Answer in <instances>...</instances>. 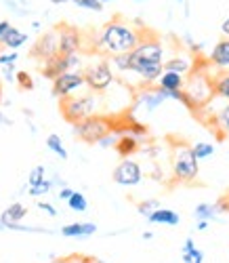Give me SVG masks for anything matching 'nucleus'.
Here are the masks:
<instances>
[{
	"instance_id": "1",
	"label": "nucleus",
	"mask_w": 229,
	"mask_h": 263,
	"mask_svg": "<svg viewBox=\"0 0 229 263\" xmlns=\"http://www.w3.org/2000/svg\"><path fill=\"white\" fill-rule=\"evenodd\" d=\"M164 61H166V47L162 38L143 30L141 40L128 53V74L137 78L139 86L156 84L164 72Z\"/></svg>"
},
{
	"instance_id": "2",
	"label": "nucleus",
	"mask_w": 229,
	"mask_h": 263,
	"mask_svg": "<svg viewBox=\"0 0 229 263\" xmlns=\"http://www.w3.org/2000/svg\"><path fill=\"white\" fill-rule=\"evenodd\" d=\"M145 30V28H143ZM132 21L113 17L111 21L103 24L93 36H90V47L97 55L111 57L120 53H130L137 42L141 40V32Z\"/></svg>"
},
{
	"instance_id": "3",
	"label": "nucleus",
	"mask_w": 229,
	"mask_h": 263,
	"mask_svg": "<svg viewBox=\"0 0 229 263\" xmlns=\"http://www.w3.org/2000/svg\"><path fill=\"white\" fill-rule=\"evenodd\" d=\"M99 107H101V97L93 91H80L76 95L59 99V112L67 124H74L88 116L99 114Z\"/></svg>"
},
{
	"instance_id": "4",
	"label": "nucleus",
	"mask_w": 229,
	"mask_h": 263,
	"mask_svg": "<svg viewBox=\"0 0 229 263\" xmlns=\"http://www.w3.org/2000/svg\"><path fill=\"white\" fill-rule=\"evenodd\" d=\"M183 91H185V95L194 103L196 112H200V109H204L208 103H213V99H215L213 74L206 70V68H200V65L194 63V70L187 74Z\"/></svg>"
},
{
	"instance_id": "5",
	"label": "nucleus",
	"mask_w": 229,
	"mask_h": 263,
	"mask_svg": "<svg viewBox=\"0 0 229 263\" xmlns=\"http://www.w3.org/2000/svg\"><path fill=\"white\" fill-rule=\"evenodd\" d=\"M82 76H84V86L97 95L105 93L109 86L116 82V74H113L107 57H103V55H99V59L90 61V63H84Z\"/></svg>"
},
{
	"instance_id": "6",
	"label": "nucleus",
	"mask_w": 229,
	"mask_h": 263,
	"mask_svg": "<svg viewBox=\"0 0 229 263\" xmlns=\"http://www.w3.org/2000/svg\"><path fill=\"white\" fill-rule=\"evenodd\" d=\"M113 130V118L111 116H103V114H95L88 116L80 122L72 124V133L76 139L88 143V145H97V141L101 137H105L107 133Z\"/></svg>"
},
{
	"instance_id": "7",
	"label": "nucleus",
	"mask_w": 229,
	"mask_h": 263,
	"mask_svg": "<svg viewBox=\"0 0 229 263\" xmlns=\"http://www.w3.org/2000/svg\"><path fill=\"white\" fill-rule=\"evenodd\" d=\"M200 177V160L194 156L192 145L181 143L173 152V179L179 183H194Z\"/></svg>"
},
{
	"instance_id": "8",
	"label": "nucleus",
	"mask_w": 229,
	"mask_h": 263,
	"mask_svg": "<svg viewBox=\"0 0 229 263\" xmlns=\"http://www.w3.org/2000/svg\"><path fill=\"white\" fill-rule=\"evenodd\" d=\"M84 76L82 72H63L57 78L51 80V93L57 99H65L70 95H76L80 91H84Z\"/></svg>"
},
{
	"instance_id": "9",
	"label": "nucleus",
	"mask_w": 229,
	"mask_h": 263,
	"mask_svg": "<svg viewBox=\"0 0 229 263\" xmlns=\"http://www.w3.org/2000/svg\"><path fill=\"white\" fill-rule=\"evenodd\" d=\"M111 179L122 187H132L143 181V168L132 158H120L116 168L111 171Z\"/></svg>"
},
{
	"instance_id": "10",
	"label": "nucleus",
	"mask_w": 229,
	"mask_h": 263,
	"mask_svg": "<svg viewBox=\"0 0 229 263\" xmlns=\"http://www.w3.org/2000/svg\"><path fill=\"white\" fill-rule=\"evenodd\" d=\"M166 101H168V95L162 89H158V86H154V84L139 86V91H137V95H135L130 112H137L139 107H143L147 114H151V112H156L158 107H162Z\"/></svg>"
},
{
	"instance_id": "11",
	"label": "nucleus",
	"mask_w": 229,
	"mask_h": 263,
	"mask_svg": "<svg viewBox=\"0 0 229 263\" xmlns=\"http://www.w3.org/2000/svg\"><path fill=\"white\" fill-rule=\"evenodd\" d=\"M57 38H59V53L70 55V53H82L84 49V36L76 26L70 24H59L57 28Z\"/></svg>"
},
{
	"instance_id": "12",
	"label": "nucleus",
	"mask_w": 229,
	"mask_h": 263,
	"mask_svg": "<svg viewBox=\"0 0 229 263\" xmlns=\"http://www.w3.org/2000/svg\"><path fill=\"white\" fill-rule=\"evenodd\" d=\"M59 53V38H57V30H49L42 36H38V40L30 49V57L36 61H47L51 57H55Z\"/></svg>"
},
{
	"instance_id": "13",
	"label": "nucleus",
	"mask_w": 229,
	"mask_h": 263,
	"mask_svg": "<svg viewBox=\"0 0 229 263\" xmlns=\"http://www.w3.org/2000/svg\"><path fill=\"white\" fill-rule=\"evenodd\" d=\"M208 65H213L215 70H229V38L223 36L221 40H217L208 55Z\"/></svg>"
},
{
	"instance_id": "14",
	"label": "nucleus",
	"mask_w": 229,
	"mask_h": 263,
	"mask_svg": "<svg viewBox=\"0 0 229 263\" xmlns=\"http://www.w3.org/2000/svg\"><path fill=\"white\" fill-rule=\"evenodd\" d=\"M40 72H42L44 78L53 80V78H57V76L63 74V72H70V59H67V55L57 53L55 57L42 61V70H40Z\"/></svg>"
},
{
	"instance_id": "15",
	"label": "nucleus",
	"mask_w": 229,
	"mask_h": 263,
	"mask_svg": "<svg viewBox=\"0 0 229 263\" xmlns=\"http://www.w3.org/2000/svg\"><path fill=\"white\" fill-rule=\"evenodd\" d=\"M28 40H30V36L26 32H21V30L9 26L3 34H0V47L7 49V51H17L24 45H28Z\"/></svg>"
},
{
	"instance_id": "16",
	"label": "nucleus",
	"mask_w": 229,
	"mask_h": 263,
	"mask_svg": "<svg viewBox=\"0 0 229 263\" xmlns=\"http://www.w3.org/2000/svg\"><path fill=\"white\" fill-rule=\"evenodd\" d=\"M97 232V226L93 221H74L61 228V236L63 238H76V240H84L90 238Z\"/></svg>"
},
{
	"instance_id": "17",
	"label": "nucleus",
	"mask_w": 229,
	"mask_h": 263,
	"mask_svg": "<svg viewBox=\"0 0 229 263\" xmlns=\"http://www.w3.org/2000/svg\"><path fill=\"white\" fill-rule=\"evenodd\" d=\"M194 68V57L189 53H177L164 61V72H177L181 76H187Z\"/></svg>"
},
{
	"instance_id": "18",
	"label": "nucleus",
	"mask_w": 229,
	"mask_h": 263,
	"mask_svg": "<svg viewBox=\"0 0 229 263\" xmlns=\"http://www.w3.org/2000/svg\"><path fill=\"white\" fill-rule=\"evenodd\" d=\"M26 215H28V206L24 204V202H13V204H9L5 211H3V215H0V230H5L7 226H11V223H21L26 219Z\"/></svg>"
},
{
	"instance_id": "19",
	"label": "nucleus",
	"mask_w": 229,
	"mask_h": 263,
	"mask_svg": "<svg viewBox=\"0 0 229 263\" xmlns=\"http://www.w3.org/2000/svg\"><path fill=\"white\" fill-rule=\"evenodd\" d=\"M141 145H143V141L132 135H118V141L113 145V149H116V154L120 158H132L137 152L141 149Z\"/></svg>"
},
{
	"instance_id": "20",
	"label": "nucleus",
	"mask_w": 229,
	"mask_h": 263,
	"mask_svg": "<svg viewBox=\"0 0 229 263\" xmlns=\"http://www.w3.org/2000/svg\"><path fill=\"white\" fill-rule=\"evenodd\" d=\"M147 219V223L151 226H179L181 223V215L177 211H170V209H162V206H158L151 215L145 217Z\"/></svg>"
},
{
	"instance_id": "21",
	"label": "nucleus",
	"mask_w": 229,
	"mask_h": 263,
	"mask_svg": "<svg viewBox=\"0 0 229 263\" xmlns=\"http://www.w3.org/2000/svg\"><path fill=\"white\" fill-rule=\"evenodd\" d=\"M158 89H162L166 95L173 93V91H181L185 86V76H181L177 72H162V76L158 78L156 82Z\"/></svg>"
},
{
	"instance_id": "22",
	"label": "nucleus",
	"mask_w": 229,
	"mask_h": 263,
	"mask_svg": "<svg viewBox=\"0 0 229 263\" xmlns=\"http://www.w3.org/2000/svg\"><path fill=\"white\" fill-rule=\"evenodd\" d=\"M211 120V128L219 135V139H225V135L229 133V103H225Z\"/></svg>"
},
{
	"instance_id": "23",
	"label": "nucleus",
	"mask_w": 229,
	"mask_h": 263,
	"mask_svg": "<svg viewBox=\"0 0 229 263\" xmlns=\"http://www.w3.org/2000/svg\"><path fill=\"white\" fill-rule=\"evenodd\" d=\"M213 84H215V97L229 101V70H217L213 74Z\"/></svg>"
},
{
	"instance_id": "24",
	"label": "nucleus",
	"mask_w": 229,
	"mask_h": 263,
	"mask_svg": "<svg viewBox=\"0 0 229 263\" xmlns=\"http://www.w3.org/2000/svg\"><path fill=\"white\" fill-rule=\"evenodd\" d=\"M219 206H217V202L215 204H211V202H200L196 209H194V217L198 219H202V221H217L219 219Z\"/></svg>"
},
{
	"instance_id": "25",
	"label": "nucleus",
	"mask_w": 229,
	"mask_h": 263,
	"mask_svg": "<svg viewBox=\"0 0 229 263\" xmlns=\"http://www.w3.org/2000/svg\"><path fill=\"white\" fill-rule=\"evenodd\" d=\"M67 202V206H70V211H74V213H84L86 209H88V200H86V196L82 194V192H72V196L65 200Z\"/></svg>"
},
{
	"instance_id": "26",
	"label": "nucleus",
	"mask_w": 229,
	"mask_h": 263,
	"mask_svg": "<svg viewBox=\"0 0 229 263\" xmlns=\"http://www.w3.org/2000/svg\"><path fill=\"white\" fill-rule=\"evenodd\" d=\"M113 74H128V53H120V55H111L107 57Z\"/></svg>"
},
{
	"instance_id": "27",
	"label": "nucleus",
	"mask_w": 229,
	"mask_h": 263,
	"mask_svg": "<svg viewBox=\"0 0 229 263\" xmlns=\"http://www.w3.org/2000/svg\"><path fill=\"white\" fill-rule=\"evenodd\" d=\"M47 147L53 152V154L57 156V158H61V160H67V149H65V145H63V141H61V137L59 135H49L47 137Z\"/></svg>"
},
{
	"instance_id": "28",
	"label": "nucleus",
	"mask_w": 229,
	"mask_h": 263,
	"mask_svg": "<svg viewBox=\"0 0 229 263\" xmlns=\"http://www.w3.org/2000/svg\"><path fill=\"white\" fill-rule=\"evenodd\" d=\"M192 152L198 160H206V158H213L215 156V145L213 143H206V141H200V143H194L192 145Z\"/></svg>"
},
{
	"instance_id": "29",
	"label": "nucleus",
	"mask_w": 229,
	"mask_h": 263,
	"mask_svg": "<svg viewBox=\"0 0 229 263\" xmlns=\"http://www.w3.org/2000/svg\"><path fill=\"white\" fill-rule=\"evenodd\" d=\"M53 187H55V185H53V179H42L38 185H32V187H28L26 192L32 196V198H40V196H47Z\"/></svg>"
},
{
	"instance_id": "30",
	"label": "nucleus",
	"mask_w": 229,
	"mask_h": 263,
	"mask_svg": "<svg viewBox=\"0 0 229 263\" xmlns=\"http://www.w3.org/2000/svg\"><path fill=\"white\" fill-rule=\"evenodd\" d=\"M15 82L19 84V89H21V91H32V89H34V78H32V74L26 72V70H17V74H15Z\"/></svg>"
},
{
	"instance_id": "31",
	"label": "nucleus",
	"mask_w": 229,
	"mask_h": 263,
	"mask_svg": "<svg viewBox=\"0 0 229 263\" xmlns=\"http://www.w3.org/2000/svg\"><path fill=\"white\" fill-rule=\"evenodd\" d=\"M42 179H47V168H44L42 164H38V166H34V168L30 171V175H28V187L38 185Z\"/></svg>"
},
{
	"instance_id": "32",
	"label": "nucleus",
	"mask_w": 229,
	"mask_h": 263,
	"mask_svg": "<svg viewBox=\"0 0 229 263\" xmlns=\"http://www.w3.org/2000/svg\"><path fill=\"white\" fill-rule=\"evenodd\" d=\"M70 3H74L78 9H84V11H93V13L103 11V5L99 3V0H70Z\"/></svg>"
},
{
	"instance_id": "33",
	"label": "nucleus",
	"mask_w": 229,
	"mask_h": 263,
	"mask_svg": "<svg viewBox=\"0 0 229 263\" xmlns=\"http://www.w3.org/2000/svg\"><path fill=\"white\" fill-rule=\"evenodd\" d=\"M158 206H160V202H158V200H141L139 204H137V213L143 215V217H147V215H151Z\"/></svg>"
},
{
	"instance_id": "34",
	"label": "nucleus",
	"mask_w": 229,
	"mask_h": 263,
	"mask_svg": "<svg viewBox=\"0 0 229 263\" xmlns=\"http://www.w3.org/2000/svg\"><path fill=\"white\" fill-rule=\"evenodd\" d=\"M116 141H118V135L111 130V133H107L105 137H101V139L97 141V145H99V147H103V149H113Z\"/></svg>"
},
{
	"instance_id": "35",
	"label": "nucleus",
	"mask_w": 229,
	"mask_h": 263,
	"mask_svg": "<svg viewBox=\"0 0 229 263\" xmlns=\"http://www.w3.org/2000/svg\"><path fill=\"white\" fill-rule=\"evenodd\" d=\"M17 59H19V53H15V51H5V53H0V65L17 63Z\"/></svg>"
},
{
	"instance_id": "36",
	"label": "nucleus",
	"mask_w": 229,
	"mask_h": 263,
	"mask_svg": "<svg viewBox=\"0 0 229 263\" xmlns=\"http://www.w3.org/2000/svg\"><path fill=\"white\" fill-rule=\"evenodd\" d=\"M67 263H103L95 257H86V255H70L67 257Z\"/></svg>"
},
{
	"instance_id": "37",
	"label": "nucleus",
	"mask_w": 229,
	"mask_h": 263,
	"mask_svg": "<svg viewBox=\"0 0 229 263\" xmlns=\"http://www.w3.org/2000/svg\"><path fill=\"white\" fill-rule=\"evenodd\" d=\"M3 3H5V7H7V9H11V11L15 13V15H28V13H30V11L26 9V7L17 5L15 0H3Z\"/></svg>"
},
{
	"instance_id": "38",
	"label": "nucleus",
	"mask_w": 229,
	"mask_h": 263,
	"mask_svg": "<svg viewBox=\"0 0 229 263\" xmlns=\"http://www.w3.org/2000/svg\"><path fill=\"white\" fill-rule=\"evenodd\" d=\"M36 209H38V211H42V213H47L49 217H57V209H55L51 202L40 200V202H36Z\"/></svg>"
},
{
	"instance_id": "39",
	"label": "nucleus",
	"mask_w": 229,
	"mask_h": 263,
	"mask_svg": "<svg viewBox=\"0 0 229 263\" xmlns=\"http://www.w3.org/2000/svg\"><path fill=\"white\" fill-rule=\"evenodd\" d=\"M15 74H17L15 63H11V65H3V76H5L7 82H15Z\"/></svg>"
},
{
	"instance_id": "40",
	"label": "nucleus",
	"mask_w": 229,
	"mask_h": 263,
	"mask_svg": "<svg viewBox=\"0 0 229 263\" xmlns=\"http://www.w3.org/2000/svg\"><path fill=\"white\" fill-rule=\"evenodd\" d=\"M187 263H204V253L198 247H194L192 253H189V261Z\"/></svg>"
},
{
	"instance_id": "41",
	"label": "nucleus",
	"mask_w": 229,
	"mask_h": 263,
	"mask_svg": "<svg viewBox=\"0 0 229 263\" xmlns=\"http://www.w3.org/2000/svg\"><path fill=\"white\" fill-rule=\"evenodd\" d=\"M72 192H74V190H72L70 185H63V187L59 190V198H61V200H67V198L72 196Z\"/></svg>"
},
{
	"instance_id": "42",
	"label": "nucleus",
	"mask_w": 229,
	"mask_h": 263,
	"mask_svg": "<svg viewBox=\"0 0 229 263\" xmlns=\"http://www.w3.org/2000/svg\"><path fill=\"white\" fill-rule=\"evenodd\" d=\"M221 34H223L225 38H229V15L221 21Z\"/></svg>"
},
{
	"instance_id": "43",
	"label": "nucleus",
	"mask_w": 229,
	"mask_h": 263,
	"mask_svg": "<svg viewBox=\"0 0 229 263\" xmlns=\"http://www.w3.org/2000/svg\"><path fill=\"white\" fill-rule=\"evenodd\" d=\"M194 247H196V245H194V238H187L185 242H183V247H181V253H189Z\"/></svg>"
},
{
	"instance_id": "44",
	"label": "nucleus",
	"mask_w": 229,
	"mask_h": 263,
	"mask_svg": "<svg viewBox=\"0 0 229 263\" xmlns=\"http://www.w3.org/2000/svg\"><path fill=\"white\" fill-rule=\"evenodd\" d=\"M208 226H211V221H202V219H200V221L196 223V228H198L200 232H204V230H206V228H208Z\"/></svg>"
},
{
	"instance_id": "45",
	"label": "nucleus",
	"mask_w": 229,
	"mask_h": 263,
	"mask_svg": "<svg viewBox=\"0 0 229 263\" xmlns=\"http://www.w3.org/2000/svg\"><path fill=\"white\" fill-rule=\"evenodd\" d=\"M51 263H67V257H51Z\"/></svg>"
},
{
	"instance_id": "46",
	"label": "nucleus",
	"mask_w": 229,
	"mask_h": 263,
	"mask_svg": "<svg viewBox=\"0 0 229 263\" xmlns=\"http://www.w3.org/2000/svg\"><path fill=\"white\" fill-rule=\"evenodd\" d=\"M9 26H11V24H9L7 19H3V21H0V34H3V32H5V30H7Z\"/></svg>"
},
{
	"instance_id": "47",
	"label": "nucleus",
	"mask_w": 229,
	"mask_h": 263,
	"mask_svg": "<svg viewBox=\"0 0 229 263\" xmlns=\"http://www.w3.org/2000/svg\"><path fill=\"white\" fill-rule=\"evenodd\" d=\"M51 5H65V3H70V0H49Z\"/></svg>"
},
{
	"instance_id": "48",
	"label": "nucleus",
	"mask_w": 229,
	"mask_h": 263,
	"mask_svg": "<svg viewBox=\"0 0 229 263\" xmlns=\"http://www.w3.org/2000/svg\"><path fill=\"white\" fill-rule=\"evenodd\" d=\"M151 238H154V234H151L149 230H147V232H143V240H151Z\"/></svg>"
},
{
	"instance_id": "49",
	"label": "nucleus",
	"mask_w": 229,
	"mask_h": 263,
	"mask_svg": "<svg viewBox=\"0 0 229 263\" xmlns=\"http://www.w3.org/2000/svg\"><path fill=\"white\" fill-rule=\"evenodd\" d=\"M32 28L34 30H40V21H32Z\"/></svg>"
},
{
	"instance_id": "50",
	"label": "nucleus",
	"mask_w": 229,
	"mask_h": 263,
	"mask_svg": "<svg viewBox=\"0 0 229 263\" xmlns=\"http://www.w3.org/2000/svg\"><path fill=\"white\" fill-rule=\"evenodd\" d=\"M99 3H101V5L105 7V5H109V3H113V0H99Z\"/></svg>"
},
{
	"instance_id": "51",
	"label": "nucleus",
	"mask_w": 229,
	"mask_h": 263,
	"mask_svg": "<svg viewBox=\"0 0 229 263\" xmlns=\"http://www.w3.org/2000/svg\"><path fill=\"white\" fill-rule=\"evenodd\" d=\"M0 101H3V82H0Z\"/></svg>"
},
{
	"instance_id": "52",
	"label": "nucleus",
	"mask_w": 229,
	"mask_h": 263,
	"mask_svg": "<svg viewBox=\"0 0 229 263\" xmlns=\"http://www.w3.org/2000/svg\"><path fill=\"white\" fill-rule=\"evenodd\" d=\"M135 3H145V0H135Z\"/></svg>"
},
{
	"instance_id": "53",
	"label": "nucleus",
	"mask_w": 229,
	"mask_h": 263,
	"mask_svg": "<svg viewBox=\"0 0 229 263\" xmlns=\"http://www.w3.org/2000/svg\"><path fill=\"white\" fill-rule=\"evenodd\" d=\"M0 120H3V109H0Z\"/></svg>"
},
{
	"instance_id": "54",
	"label": "nucleus",
	"mask_w": 229,
	"mask_h": 263,
	"mask_svg": "<svg viewBox=\"0 0 229 263\" xmlns=\"http://www.w3.org/2000/svg\"><path fill=\"white\" fill-rule=\"evenodd\" d=\"M177 3H185V0H177Z\"/></svg>"
},
{
	"instance_id": "55",
	"label": "nucleus",
	"mask_w": 229,
	"mask_h": 263,
	"mask_svg": "<svg viewBox=\"0 0 229 263\" xmlns=\"http://www.w3.org/2000/svg\"><path fill=\"white\" fill-rule=\"evenodd\" d=\"M227 156H229V152H227Z\"/></svg>"
},
{
	"instance_id": "56",
	"label": "nucleus",
	"mask_w": 229,
	"mask_h": 263,
	"mask_svg": "<svg viewBox=\"0 0 229 263\" xmlns=\"http://www.w3.org/2000/svg\"><path fill=\"white\" fill-rule=\"evenodd\" d=\"M227 198H229V196H227Z\"/></svg>"
}]
</instances>
